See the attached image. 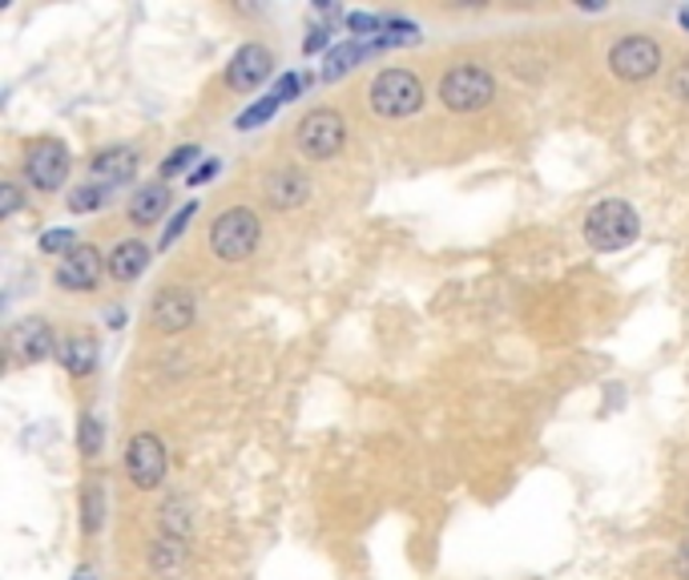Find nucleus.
I'll return each mask as SVG.
<instances>
[{"label": "nucleus", "mask_w": 689, "mask_h": 580, "mask_svg": "<svg viewBox=\"0 0 689 580\" xmlns=\"http://www.w3.org/2000/svg\"><path fill=\"white\" fill-rule=\"evenodd\" d=\"M641 234V218L629 202L621 198H609V202H597L585 218V238H589L592 250H625L629 242H637Z\"/></svg>", "instance_id": "nucleus-1"}, {"label": "nucleus", "mask_w": 689, "mask_h": 580, "mask_svg": "<svg viewBox=\"0 0 689 580\" xmlns=\"http://www.w3.org/2000/svg\"><path fill=\"white\" fill-rule=\"evenodd\" d=\"M371 109L379 118H411L423 109V86L420 77H411L408 69H383L371 81Z\"/></svg>", "instance_id": "nucleus-2"}, {"label": "nucleus", "mask_w": 689, "mask_h": 580, "mask_svg": "<svg viewBox=\"0 0 689 580\" xmlns=\"http://www.w3.org/2000/svg\"><path fill=\"white\" fill-rule=\"evenodd\" d=\"M259 214L247 210V206H234L227 214H218L210 226V250H214L222 262H242L250 258V250L259 247Z\"/></svg>", "instance_id": "nucleus-3"}, {"label": "nucleus", "mask_w": 689, "mask_h": 580, "mask_svg": "<svg viewBox=\"0 0 689 580\" xmlns=\"http://www.w3.org/2000/svg\"><path fill=\"white\" fill-rule=\"evenodd\" d=\"M492 97H496V81L480 64H460L452 73H443L440 81V101L452 113H476V109L492 106Z\"/></svg>", "instance_id": "nucleus-4"}, {"label": "nucleus", "mask_w": 689, "mask_h": 580, "mask_svg": "<svg viewBox=\"0 0 689 580\" xmlns=\"http://www.w3.org/2000/svg\"><path fill=\"white\" fill-rule=\"evenodd\" d=\"M347 141V121L343 113L334 109H311L307 118L299 121V150L314 161H327L343 150Z\"/></svg>", "instance_id": "nucleus-5"}, {"label": "nucleus", "mask_w": 689, "mask_h": 580, "mask_svg": "<svg viewBox=\"0 0 689 580\" xmlns=\"http://www.w3.org/2000/svg\"><path fill=\"white\" fill-rule=\"evenodd\" d=\"M69 150L66 141L57 138H41L29 146V153H24V178L37 186V190H61L69 178Z\"/></svg>", "instance_id": "nucleus-6"}, {"label": "nucleus", "mask_w": 689, "mask_h": 580, "mask_svg": "<svg viewBox=\"0 0 689 580\" xmlns=\"http://www.w3.org/2000/svg\"><path fill=\"white\" fill-rule=\"evenodd\" d=\"M166 468H170L166 443L158 440V436H150V431L133 436L130 451H126V472H130V480L138 483L141 492H153V488H162Z\"/></svg>", "instance_id": "nucleus-7"}, {"label": "nucleus", "mask_w": 689, "mask_h": 580, "mask_svg": "<svg viewBox=\"0 0 689 580\" xmlns=\"http://www.w3.org/2000/svg\"><path fill=\"white\" fill-rule=\"evenodd\" d=\"M609 69H613L621 81H649L661 69V44L649 41V37H625L609 49Z\"/></svg>", "instance_id": "nucleus-8"}, {"label": "nucleus", "mask_w": 689, "mask_h": 580, "mask_svg": "<svg viewBox=\"0 0 689 580\" xmlns=\"http://www.w3.org/2000/svg\"><path fill=\"white\" fill-rule=\"evenodd\" d=\"M106 270H109V258L101 254L98 247H77L73 254H66V262L57 267V287L61 290H93Z\"/></svg>", "instance_id": "nucleus-9"}, {"label": "nucleus", "mask_w": 689, "mask_h": 580, "mask_svg": "<svg viewBox=\"0 0 689 580\" xmlns=\"http://www.w3.org/2000/svg\"><path fill=\"white\" fill-rule=\"evenodd\" d=\"M194 319H198V302L190 290L170 287L150 302V322L166 334H178V331H186V327H194Z\"/></svg>", "instance_id": "nucleus-10"}, {"label": "nucleus", "mask_w": 689, "mask_h": 580, "mask_svg": "<svg viewBox=\"0 0 689 580\" xmlns=\"http://www.w3.org/2000/svg\"><path fill=\"white\" fill-rule=\"evenodd\" d=\"M270 73H274V57L267 44H242L227 64V86L247 93V89H259Z\"/></svg>", "instance_id": "nucleus-11"}, {"label": "nucleus", "mask_w": 689, "mask_h": 580, "mask_svg": "<svg viewBox=\"0 0 689 580\" xmlns=\"http://www.w3.org/2000/svg\"><path fill=\"white\" fill-rule=\"evenodd\" d=\"M9 351L21 359V363H41L53 354V331L44 319H24L9 331Z\"/></svg>", "instance_id": "nucleus-12"}, {"label": "nucleus", "mask_w": 689, "mask_h": 580, "mask_svg": "<svg viewBox=\"0 0 689 580\" xmlns=\"http://www.w3.org/2000/svg\"><path fill=\"white\" fill-rule=\"evenodd\" d=\"M311 198V182H307V173L294 170V166H282L267 178V202L274 210H299L302 202Z\"/></svg>", "instance_id": "nucleus-13"}, {"label": "nucleus", "mask_w": 689, "mask_h": 580, "mask_svg": "<svg viewBox=\"0 0 689 580\" xmlns=\"http://www.w3.org/2000/svg\"><path fill=\"white\" fill-rule=\"evenodd\" d=\"M146 267H150V247H146L141 238H126V242H118L113 254H109V274H113L118 282L141 279Z\"/></svg>", "instance_id": "nucleus-14"}, {"label": "nucleus", "mask_w": 689, "mask_h": 580, "mask_svg": "<svg viewBox=\"0 0 689 580\" xmlns=\"http://www.w3.org/2000/svg\"><path fill=\"white\" fill-rule=\"evenodd\" d=\"M186 560H190V552H186V540H182V537H170V532H162V537H158V540L150 544V569H153V577H162V580L182 577Z\"/></svg>", "instance_id": "nucleus-15"}, {"label": "nucleus", "mask_w": 689, "mask_h": 580, "mask_svg": "<svg viewBox=\"0 0 689 580\" xmlns=\"http://www.w3.org/2000/svg\"><path fill=\"white\" fill-rule=\"evenodd\" d=\"M133 170H138V153L126 150V146L101 150L98 158H93V178H98V186H121V182H130Z\"/></svg>", "instance_id": "nucleus-16"}, {"label": "nucleus", "mask_w": 689, "mask_h": 580, "mask_svg": "<svg viewBox=\"0 0 689 580\" xmlns=\"http://www.w3.org/2000/svg\"><path fill=\"white\" fill-rule=\"evenodd\" d=\"M57 363L77 379L93 376V367H98V343H93L89 334H69L66 343L57 347Z\"/></svg>", "instance_id": "nucleus-17"}, {"label": "nucleus", "mask_w": 689, "mask_h": 580, "mask_svg": "<svg viewBox=\"0 0 689 580\" xmlns=\"http://www.w3.org/2000/svg\"><path fill=\"white\" fill-rule=\"evenodd\" d=\"M170 210V190H166L162 182H153V186H141L138 193L130 198V218L138 226H153L158 218Z\"/></svg>", "instance_id": "nucleus-18"}, {"label": "nucleus", "mask_w": 689, "mask_h": 580, "mask_svg": "<svg viewBox=\"0 0 689 580\" xmlns=\"http://www.w3.org/2000/svg\"><path fill=\"white\" fill-rule=\"evenodd\" d=\"M371 53V44H339V49H331V57L323 61V81H339L343 73H351L356 69V61H363V57Z\"/></svg>", "instance_id": "nucleus-19"}, {"label": "nucleus", "mask_w": 689, "mask_h": 580, "mask_svg": "<svg viewBox=\"0 0 689 580\" xmlns=\"http://www.w3.org/2000/svg\"><path fill=\"white\" fill-rule=\"evenodd\" d=\"M162 528L170 532V537H190V528H194V516H190V508H186V500H170V504L162 508Z\"/></svg>", "instance_id": "nucleus-20"}, {"label": "nucleus", "mask_w": 689, "mask_h": 580, "mask_svg": "<svg viewBox=\"0 0 689 580\" xmlns=\"http://www.w3.org/2000/svg\"><path fill=\"white\" fill-rule=\"evenodd\" d=\"M106 186H77L73 193H69V210L73 214H93V210H101L106 206Z\"/></svg>", "instance_id": "nucleus-21"}, {"label": "nucleus", "mask_w": 689, "mask_h": 580, "mask_svg": "<svg viewBox=\"0 0 689 580\" xmlns=\"http://www.w3.org/2000/svg\"><path fill=\"white\" fill-rule=\"evenodd\" d=\"M282 101H279V93H267L259 101V106H250L242 118H238V129H254V126H262V121H270L274 118V109H279Z\"/></svg>", "instance_id": "nucleus-22"}, {"label": "nucleus", "mask_w": 689, "mask_h": 580, "mask_svg": "<svg viewBox=\"0 0 689 580\" xmlns=\"http://www.w3.org/2000/svg\"><path fill=\"white\" fill-rule=\"evenodd\" d=\"M41 250H44V254H73V250H77L73 230H69V226H57V230L41 234Z\"/></svg>", "instance_id": "nucleus-23"}, {"label": "nucleus", "mask_w": 689, "mask_h": 580, "mask_svg": "<svg viewBox=\"0 0 689 580\" xmlns=\"http://www.w3.org/2000/svg\"><path fill=\"white\" fill-rule=\"evenodd\" d=\"M194 214H198V202H186L182 210H178V214L170 218V226H166V234H162V250L173 247V242L182 238V230H186L190 222H194Z\"/></svg>", "instance_id": "nucleus-24"}, {"label": "nucleus", "mask_w": 689, "mask_h": 580, "mask_svg": "<svg viewBox=\"0 0 689 580\" xmlns=\"http://www.w3.org/2000/svg\"><path fill=\"white\" fill-rule=\"evenodd\" d=\"M190 161H198V146H182V150H173L170 158L162 161V178H178V173H186L190 170Z\"/></svg>", "instance_id": "nucleus-25"}, {"label": "nucleus", "mask_w": 689, "mask_h": 580, "mask_svg": "<svg viewBox=\"0 0 689 580\" xmlns=\"http://www.w3.org/2000/svg\"><path fill=\"white\" fill-rule=\"evenodd\" d=\"M81 451H86V456H98L101 451V419L98 416H81Z\"/></svg>", "instance_id": "nucleus-26"}, {"label": "nucleus", "mask_w": 689, "mask_h": 580, "mask_svg": "<svg viewBox=\"0 0 689 580\" xmlns=\"http://www.w3.org/2000/svg\"><path fill=\"white\" fill-rule=\"evenodd\" d=\"M101 528V492L89 488L86 492V532H98Z\"/></svg>", "instance_id": "nucleus-27"}, {"label": "nucleus", "mask_w": 689, "mask_h": 580, "mask_svg": "<svg viewBox=\"0 0 689 580\" xmlns=\"http://www.w3.org/2000/svg\"><path fill=\"white\" fill-rule=\"evenodd\" d=\"M21 210V193H17V186H4L0 190V218H12Z\"/></svg>", "instance_id": "nucleus-28"}, {"label": "nucleus", "mask_w": 689, "mask_h": 580, "mask_svg": "<svg viewBox=\"0 0 689 580\" xmlns=\"http://www.w3.org/2000/svg\"><path fill=\"white\" fill-rule=\"evenodd\" d=\"M327 44H331V32H327V24L323 29H314L311 37H307V41H302V53H319V49H327Z\"/></svg>", "instance_id": "nucleus-29"}, {"label": "nucleus", "mask_w": 689, "mask_h": 580, "mask_svg": "<svg viewBox=\"0 0 689 580\" xmlns=\"http://www.w3.org/2000/svg\"><path fill=\"white\" fill-rule=\"evenodd\" d=\"M302 89V77L299 73H291V77H282L279 86H274V93H279V101H291L294 93Z\"/></svg>", "instance_id": "nucleus-30"}, {"label": "nucleus", "mask_w": 689, "mask_h": 580, "mask_svg": "<svg viewBox=\"0 0 689 580\" xmlns=\"http://www.w3.org/2000/svg\"><path fill=\"white\" fill-rule=\"evenodd\" d=\"M218 173V161H202V166H198L194 173H190V186H202V182H210V178H214Z\"/></svg>", "instance_id": "nucleus-31"}, {"label": "nucleus", "mask_w": 689, "mask_h": 580, "mask_svg": "<svg viewBox=\"0 0 689 580\" xmlns=\"http://www.w3.org/2000/svg\"><path fill=\"white\" fill-rule=\"evenodd\" d=\"M678 577L689 580V537L681 540V548H678Z\"/></svg>", "instance_id": "nucleus-32"}, {"label": "nucleus", "mask_w": 689, "mask_h": 580, "mask_svg": "<svg viewBox=\"0 0 689 580\" xmlns=\"http://www.w3.org/2000/svg\"><path fill=\"white\" fill-rule=\"evenodd\" d=\"M673 89H678V93L689 101V64H681V69H678V81H673Z\"/></svg>", "instance_id": "nucleus-33"}, {"label": "nucleus", "mask_w": 689, "mask_h": 580, "mask_svg": "<svg viewBox=\"0 0 689 580\" xmlns=\"http://www.w3.org/2000/svg\"><path fill=\"white\" fill-rule=\"evenodd\" d=\"M73 580H98V572H93V569H77Z\"/></svg>", "instance_id": "nucleus-34"}, {"label": "nucleus", "mask_w": 689, "mask_h": 580, "mask_svg": "<svg viewBox=\"0 0 689 580\" xmlns=\"http://www.w3.org/2000/svg\"><path fill=\"white\" fill-rule=\"evenodd\" d=\"M678 21H681V24H686V29H689V4H686V9L678 12Z\"/></svg>", "instance_id": "nucleus-35"}]
</instances>
